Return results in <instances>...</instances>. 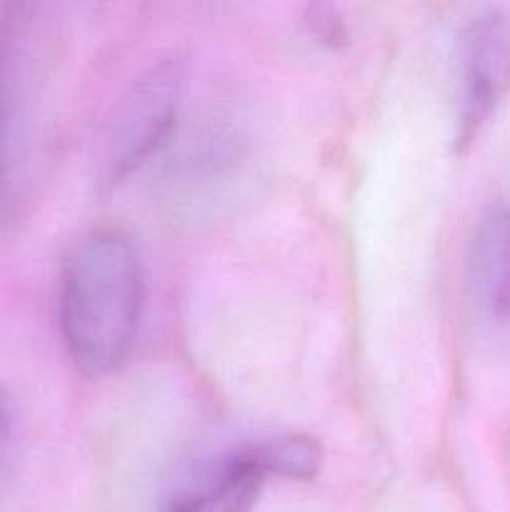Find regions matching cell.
I'll return each mask as SVG.
<instances>
[{
    "mask_svg": "<svg viewBox=\"0 0 510 512\" xmlns=\"http://www.w3.org/2000/svg\"><path fill=\"white\" fill-rule=\"evenodd\" d=\"M263 483L265 475L240 448L220 463L203 488L173 500L165 512H253Z\"/></svg>",
    "mask_w": 510,
    "mask_h": 512,
    "instance_id": "obj_6",
    "label": "cell"
},
{
    "mask_svg": "<svg viewBox=\"0 0 510 512\" xmlns=\"http://www.w3.org/2000/svg\"><path fill=\"white\" fill-rule=\"evenodd\" d=\"M308 25L315 38H320V43L325 45H340L348 38L343 20L338 15V8H333V5H310Z\"/></svg>",
    "mask_w": 510,
    "mask_h": 512,
    "instance_id": "obj_8",
    "label": "cell"
},
{
    "mask_svg": "<svg viewBox=\"0 0 510 512\" xmlns=\"http://www.w3.org/2000/svg\"><path fill=\"white\" fill-rule=\"evenodd\" d=\"M458 140L468 143L510 83V13L485 8L460 30Z\"/></svg>",
    "mask_w": 510,
    "mask_h": 512,
    "instance_id": "obj_3",
    "label": "cell"
},
{
    "mask_svg": "<svg viewBox=\"0 0 510 512\" xmlns=\"http://www.w3.org/2000/svg\"><path fill=\"white\" fill-rule=\"evenodd\" d=\"M15 453V410L8 395L0 390V485L5 483Z\"/></svg>",
    "mask_w": 510,
    "mask_h": 512,
    "instance_id": "obj_9",
    "label": "cell"
},
{
    "mask_svg": "<svg viewBox=\"0 0 510 512\" xmlns=\"http://www.w3.org/2000/svg\"><path fill=\"white\" fill-rule=\"evenodd\" d=\"M250 463L268 478L313 480L323 468V448L308 435H278L243 448Z\"/></svg>",
    "mask_w": 510,
    "mask_h": 512,
    "instance_id": "obj_7",
    "label": "cell"
},
{
    "mask_svg": "<svg viewBox=\"0 0 510 512\" xmlns=\"http://www.w3.org/2000/svg\"><path fill=\"white\" fill-rule=\"evenodd\" d=\"M180 98L183 75L168 60L150 65L128 85L115 100L100 138V188L115 190L163 150L178 123Z\"/></svg>",
    "mask_w": 510,
    "mask_h": 512,
    "instance_id": "obj_2",
    "label": "cell"
},
{
    "mask_svg": "<svg viewBox=\"0 0 510 512\" xmlns=\"http://www.w3.org/2000/svg\"><path fill=\"white\" fill-rule=\"evenodd\" d=\"M475 308L488 320H510V205H493L475 228L468 255Z\"/></svg>",
    "mask_w": 510,
    "mask_h": 512,
    "instance_id": "obj_4",
    "label": "cell"
},
{
    "mask_svg": "<svg viewBox=\"0 0 510 512\" xmlns=\"http://www.w3.org/2000/svg\"><path fill=\"white\" fill-rule=\"evenodd\" d=\"M145 305L138 250L120 233H95L65 258L58 323L75 368L108 378L128 363Z\"/></svg>",
    "mask_w": 510,
    "mask_h": 512,
    "instance_id": "obj_1",
    "label": "cell"
},
{
    "mask_svg": "<svg viewBox=\"0 0 510 512\" xmlns=\"http://www.w3.org/2000/svg\"><path fill=\"white\" fill-rule=\"evenodd\" d=\"M243 155V140L233 128L210 125L198 138L190 140L180 158H175L173 183L188 193H213L228 183V178L238 175Z\"/></svg>",
    "mask_w": 510,
    "mask_h": 512,
    "instance_id": "obj_5",
    "label": "cell"
}]
</instances>
